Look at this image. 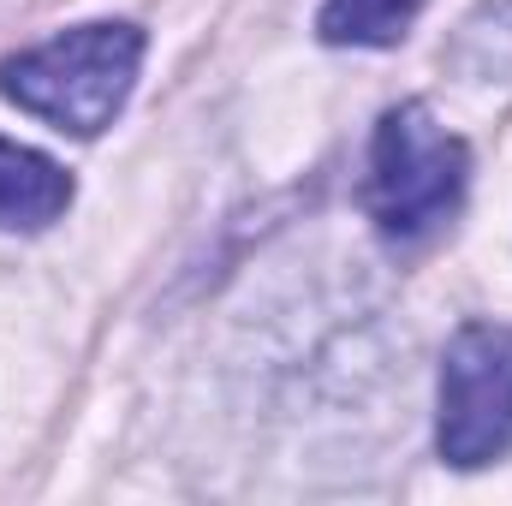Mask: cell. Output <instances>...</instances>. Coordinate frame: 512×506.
Returning a JSON list of instances; mask_svg holds the SVG:
<instances>
[{"instance_id": "obj_1", "label": "cell", "mask_w": 512, "mask_h": 506, "mask_svg": "<svg viewBox=\"0 0 512 506\" xmlns=\"http://www.w3.org/2000/svg\"><path fill=\"white\" fill-rule=\"evenodd\" d=\"M137 66H143V30L137 24H78L42 48L12 54L0 66V90L24 114L48 120L54 131L96 137L126 108Z\"/></svg>"}, {"instance_id": "obj_2", "label": "cell", "mask_w": 512, "mask_h": 506, "mask_svg": "<svg viewBox=\"0 0 512 506\" xmlns=\"http://www.w3.org/2000/svg\"><path fill=\"white\" fill-rule=\"evenodd\" d=\"M465 173L471 155L447 126H435V114L423 102H405L382 114L376 143H370V221L387 239H417L435 221H447L465 197Z\"/></svg>"}, {"instance_id": "obj_3", "label": "cell", "mask_w": 512, "mask_h": 506, "mask_svg": "<svg viewBox=\"0 0 512 506\" xmlns=\"http://www.w3.org/2000/svg\"><path fill=\"white\" fill-rule=\"evenodd\" d=\"M441 459L459 471L512 453V328L471 322L441 358Z\"/></svg>"}, {"instance_id": "obj_4", "label": "cell", "mask_w": 512, "mask_h": 506, "mask_svg": "<svg viewBox=\"0 0 512 506\" xmlns=\"http://www.w3.org/2000/svg\"><path fill=\"white\" fill-rule=\"evenodd\" d=\"M66 203H72L66 167L0 137V227L6 233H36V227L60 221Z\"/></svg>"}, {"instance_id": "obj_5", "label": "cell", "mask_w": 512, "mask_h": 506, "mask_svg": "<svg viewBox=\"0 0 512 506\" xmlns=\"http://www.w3.org/2000/svg\"><path fill=\"white\" fill-rule=\"evenodd\" d=\"M423 0H322L316 30L334 48H387L411 30Z\"/></svg>"}]
</instances>
